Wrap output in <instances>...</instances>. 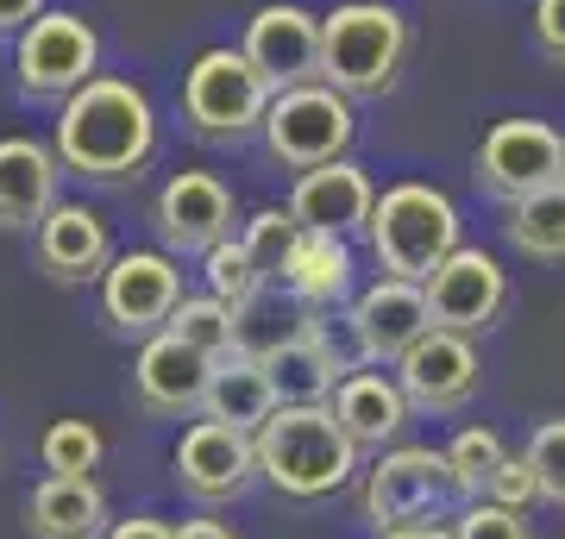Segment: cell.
I'll use <instances>...</instances> for the list:
<instances>
[{
    "instance_id": "obj_1",
    "label": "cell",
    "mask_w": 565,
    "mask_h": 539,
    "mask_svg": "<svg viewBox=\"0 0 565 539\" xmlns=\"http://www.w3.org/2000/svg\"><path fill=\"white\" fill-rule=\"evenodd\" d=\"M63 170L95 182L139 176L151 151H158V107L139 82L126 76H95L57 107V132H51Z\"/></svg>"
},
{
    "instance_id": "obj_2",
    "label": "cell",
    "mask_w": 565,
    "mask_h": 539,
    "mask_svg": "<svg viewBox=\"0 0 565 539\" xmlns=\"http://www.w3.org/2000/svg\"><path fill=\"white\" fill-rule=\"evenodd\" d=\"M258 477L289 502H327L359 477V445L345 440V427L333 420L327 401L315 408H277L258 433Z\"/></svg>"
},
{
    "instance_id": "obj_3",
    "label": "cell",
    "mask_w": 565,
    "mask_h": 539,
    "mask_svg": "<svg viewBox=\"0 0 565 539\" xmlns=\"http://www.w3.org/2000/svg\"><path fill=\"white\" fill-rule=\"evenodd\" d=\"M415 25L390 0H340L321 13V82L345 100H384L408 69Z\"/></svg>"
},
{
    "instance_id": "obj_4",
    "label": "cell",
    "mask_w": 565,
    "mask_h": 539,
    "mask_svg": "<svg viewBox=\"0 0 565 539\" xmlns=\"http://www.w3.org/2000/svg\"><path fill=\"white\" fill-rule=\"evenodd\" d=\"M364 245L384 277L427 282L452 251H459V201L434 188V182H390L371 220H364Z\"/></svg>"
},
{
    "instance_id": "obj_5",
    "label": "cell",
    "mask_w": 565,
    "mask_h": 539,
    "mask_svg": "<svg viewBox=\"0 0 565 539\" xmlns=\"http://www.w3.org/2000/svg\"><path fill=\"white\" fill-rule=\"evenodd\" d=\"M459 483L446 471V452L434 445H390L359 483V515L371 533H396V527H422V520H446L459 508Z\"/></svg>"
},
{
    "instance_id": "obj_6",
    "label": "cell",
    "mask_w": 565,
    "mask_h": 539,
    "mask_svg": "<svg viewBox=\"0 0 565 539\" xmlns=\"http://www.w3.org/2000/svg\"><path fill=\"white\" fill-rule=\"evenodd\" d=\"M182 114L189 126L214 144H239L252 139L270 114V82L252 69L245 51L233 44H207L202 57L189 63V76H182Z\"/></svg>"
},
{
    "instance_id": "obj_7",
    "label": "cell",
    "mask_w": 565,
    "mask_h": 539,
    "mask_svg": "<svg viewBox=\"0 0 565 539\" xmlns=\"http://www.w3.org/2000/svg\"><path fill=\"white\" fill-rule=\"evenodd\" d=\"M264 151H270V163H282V170H321V163L345 158L352 151V132H359V120H352V100L340 95V88H327V82H302V88H282V95H270V114H264Z\"/></svg>"
},
{
    "instance_id": "obj_8",
    "label": "cell",
    "mask_w": 565,
    "mask_h": 539,
    "mask_svg": "<svg viewBox=\"0 0 565 539\" xmlns=\"http://www.w3.org/2000/svg\"><path fill=\"white\" fill-rule=\"evenodd\" d=\"M13 76H20V95L32 100H70L82 82L102 76V32L82 13L44 7L13 39Z\"/></svg>"
},
{
    "instance_id": "obj_9",
    "label": "cell",
    "mask_w": 565,
    "mask_h": 539,
    "mask_svg": "<svg viewBox=\"0 0 565 539\" xmlns=\"http://www.w3.org/2000/svg\"><path fill=\"white\" fill-rule=\"evenodd\" d=\"M471 182L503 207L546 182H565V132L546 120H497L471 158Z\"/></svg>"
},
{
    "instance_id": "obj_10",
    "label": "cell",
    "mask_w": 565,
    "mask_h": 539,
    "mask_svg": "<svg viewBox=\"0 0 565 539\" xmlns=\"http://www.w3.org/2000/svg\"><path fill=\"white\" fill-rule=\"evenodd\" d=\"M396 382H403V396L415 414H459L484 389V352H478L471 333L427 326L422 339L396 358Z\"/></svg>"
},
{
    "instance_id": "obj_11",
    "label": "cell",
    "mask_w": 565,
    "mask_h": 539,
    "mask_svg": "<svg viewBox=\"0 0 565 539\" xmlns=\"http://www.w3.org/2000/svg\"><path fill=\"white\" fill-rule=\"evenodd\" d=\"M422 295H427L434 326H446V333H471V339H478V333H490V326L509 314L515 282H509L503 258H490L484 245H459V251L422 282Z\"/></svg>"
},
{
    "instance_id": "obj_12",
    "label": "cell",
    "mask_w": 565,
    "mask_h": 539,
    "mask_svg": "<svg viewBox=\"0 0 565 539\" xmlns=\"http://www.w3.org/2000/svg\"><path fill=\"white\" fill-rule=\"evenodd\" d=\"M182 301V263L170 251H114L102 270V314L126 339H151Z\"/></svg>"
},
{
    "instance_id": "obj_13",
    "label": "cell",
    "mask_w": 565,
    "mask_h": 539,
    "mask_svg": "<svg viewBox=\"0 0 565 539\" xmlns=\"http://www.w3.org/2000/svg\"><path fill=\"white\" fill-rule=\"evenodd\" d=\"M177 483L182 496H195L202 508H221V502H239L252 483H258V445L252 433L239 427H221V420H195V427H182L177 440Z\"/></svg>"
},
{
    "instance_id": "obj_14",
    "label": "cell",
    "mask_w": 565,
    "mask_h": 539,
    "mask_svg": "<svg viewBox=\"0 0 565 539\" xmlns=\"http://www.w3.org/2000/svg\"><path fill=\"white\" fill-rule=\"evenodd\" d=\"M245 57L270 82V95L282 88H302V82H321V13H308L296 0H270L245 20Z\"/></svg>"
},
{
    "instance_id": "obj_15",
    "label": "cell",
    "mask_w": 565,
    "mask_h": 539,
    "mask_svg": "<svg viewBox=\"0 0 565 539\" xmlns=\"http://www.w3.org/2000/svg\"><path fill=\"white\" fill-rule=\"evenodd\" d=\"M158 239L170 258H207L221 239H233V188L207 170H177L158 188Z\"/></svg>"
},
{
    "instance_id": "obj_16",
    "label": "cell",
    "mask_w": 565,
    "mask_h": 539,
    "mask_svg": "<svg viewBox=\"0 0 565 539\" xmlns=\"http://www.w3.org/2000/svg\"><path fill=\"white\" fill-rule=\"evenodd\" d=\"M345 320H352V339H359L364 364H396L434 326L422 282H403V277H377L371 289H359Z\"/></svg>"
},
{
    "instance_id": "obj_17",
    "label": "cell",
    "mask_w": 565,
    "mask_h": 539,
    "mask_svg": "<svg viewBox=\"0 0 565 539\" xmlns=\"http://www.w3.org/2000/svg\"><path fill=\"white\" fill-rule=\"evenodd\" d=\"M207 377H214V358L182 345L177 333H151L139 345V364H132V389H139L145 414L182 420V414H202Z\"/></svg>"
},
{
    "instance_id": "obj_18",
    "label": "cell",
    "mask_w": 565,
    "mask_h": 539,
    "mask_svg": "<svg viewBox=\"0 0 565 539\" xmlns=\"http://www.w3.org/2000/svg\"><path fill=\"white\" fill-rule=\"evenodd\" d=\"M327 408H333V420L345 427V440L359 445V452H390V445L403 440V427L415 420L396 370H384V364H359L352 377H340Z\"/></svg>"
},
{
    "instance_id": "obj_19",
    "label": "cell",
    "mask_w": 565,
    "mask_h": 539,
    "mask_svg": "<svg viewBox=\"0 0 565 539\" xmlns=\"http://www.w3.org/2000/svg\"><path fill=\"white\" fill-rule=\"evenodd\" d=\"M371 207H377V182L364 176L352 158H333V163H321V170H302L296 188H289V214H296V226L340 233V239L364 233Z\"/></svg>"
},
{
    "instance_id": "obj_20",
    "label": "cell",
    "mask_w": 565,
    "mask_h": 539,
    "mask_svg": "<svg viewBox=\"0 0 565 539\" xmlns=\"http://www.w3.org/2000/svg\"><path fill=\"white\" fill-rule=\"evenodd\" d=\"M107 263H114V239L95 207L57 201L39 220V270L51 282H102Z\"/></svg>"
},
{
    "instance_id": "obj_21",
    "label": "cell",
    "mask_w": 565,
    "mask_h": 539,
    "mask_svg": "<svg viewBox=\"0 0 565 539\" xmlns=\"http://www.w3.org/2000/svg\"><path fill=\"white\" fill-rule=\"evenodd\" d=\"M107 489L95 477H44L25 496V533L32 539H107Z\"/></svg>"
},
{
    "instance_id": "obj_22",
    "label": "cell",
    "mask_w": 565,
    "mask_h": 539,
    "mask_svg": "<svg viewBox=\"0 0 565 539\" xmlns=\"http://www.w3.org/2000/svg\"><path fill=\"white\" fill-rule=\"evenodd\" d=\"M63 163L39 139H0V226H39L57 207Z\"/></svg>"
},
{
    "instance_id": "obj_23",
    "label": "cell",
    "mask_w": 565,
    "mask_h": 539,
    "mask_svg": "<svg viewBox=\"0 0 565 539\" xmlns=\"http://www.w3.org/2000/svg\"><path fill=\"white\" fill-rule=\"evenodd\" d=\"M277 282L296 308H340L352 295V239L302 226V239L289 245V263H282Z\"/></svg>"
},
{
    "instance_id": "obj_24",
    "label": "cell",
    "mask_w": 565,
    "mask_h": 539,
    "mask_svg": "<svg viewBox=\"0 0 565 539\" xmlns=\"http://www.w3.org/2000/svg\"><path fill=\"white\" fill-rule=\"evenodd\" d=\"M202 414L221 420V427H239V433H258L264 420L277 414V389H270V370H264L258 352H226L214 358V377H207Z\"/></svg>"
},
{
    "instance_id": "obj_25",
    "label": "cell",
    "mask_w": 565,
    "mask_h": 539,
    "mask_svg": "<svg viewBox=\"0 0 565 539\" xmlns=\"http://www.w3.org/2000/svg\"><path fill=\"white\" fill-rule=\"evenodd\" d=\"M264 370H270V389H277V408H315V401H333V389H340V364L321 352V339L315 333H282V339H270L258 352Z\"/></svg>"
},
{
    "instance_id": "obj_26",
    "label": "cell",
    "mask_w": 565,
    "mask_h": 539,
    "mask_svg": "<svg viewBox=\"0 0 565 539\" xmlns=\"http://www.w3.org/2000/svg\"><path fill=\"white\" fill-rule=\"evenodd\" d=\"M503 239L527 263H565V182H546L534 195L503 207Z\"/></svg>"
},
{
    "instance_id": "obj_27",
    "label": "cell",
    "mask_w": 565,
    "mask_h": 539,
    "mask_svg": "<svg viewBox=\"0 0 565 539\" xmlns=\"http://www.w3.org/2000/svg\"><path fill=\"white\" fill-rule=\"evenodd\" d=\"M163 333H177L182 345H195L207 358H226V352H239V339H245V314H233V308L214 301V295H182Z\"/></svg>"
},
{
    "instance_id": "obj_28",
    "label": "cell",
    "mask_w": 565,
    "mask_h": 539,
    "mask_svg": "<svg viewBox=\"0 0 565 539\" xmlns=\"http://www.w3.org/2000/svg\"><path fill=\"white\" fill-rule=\"evenodd\" d=\"M503 459H509V445H503V433H497V427H459V433L446 440V471H452V483H459L465 502L484 496Z\"/></svg>"
},
{
    "instance_id": "obj_29",
    "label": "cell",
    "mask_w": 565,
    "mask_h": 539,
    "mask_svg": "<svg viewBox=\"0 0 565 539\" xmlns=\"http://www.w3.org/2000/svg\"><path fill=\"white\" fill-rule=\"evenodd\" d=\"M44 477H95V464L107 459V440L95 420H51L39 440Z\"/></svg>"
},
{
    "instance_id": "obj_30",
    "label": "cell",
    "mask_w": 565,
    "mask_h": 539,
    "mask_svg": "<svg viewBox=\"0 0 565 539\" xmlns=\"http://www.w3.org/2000/svg\"><path fill=\"white\" fill-rule=\"evenodd\" d=\"M202 277H207V295L226 301L233 314H252V301L264 295L258 263L245 258V245H239V239H221V245H214V251L202 258Z\"/></svg>"
},
{
    "instance_id": "obj_31",
    "label": "cell",
    "mask_w": 565,
    "mask_h": 539,
    "mask_svg": "<svg viewBox=\"0 0 565 539\" xmlns=\"http://www.w3.org/2000/svg\"><path fill=\"white\" fill-rule=\"evenodd\" d=\"M296 239H302V226H296V214H289V207H264V214H252V220H245V233H239L245 258L258 263L264 282L282 277V263H289V245H296Z\"/></svg>"
},
{
    "instance_id": "obj_32",
    "label": "cell",
    "mask_w": 565,
    "mask_h": 539,
    "mask_svg": "<svg viewBox=\"0 0 565 539\" xmlns=\"http://www.w3.org/2000/svg\"><path fill=\"white\" fill-rule=\"evenodd\" d=\"M522 452H527V464H534V477H541L546 502H559L565 508V414L541 420V427L527 433Z\"/></svg>"
},
{
    "instance_id": "obj_33",
    "label": "cell",
    "mask_w": 565,
    "mask_h": 539,
    "mask_svg": "<svg viewBox=\"0 0 565 539\" xmlns=\"http://www.w3.org/2000/svg\"><path fill=\"white\" fill-rule=\"evenodd\" d=\"M452 539H534V533H527V520L515 515V508L478 496V502H465V508H459V520H452Z\"/></svg>"
},
{
    "instance_id": "obj_34",
    "label": "cell",
    "mask_w": 565,
    "mask_h": 539,
    "mask_svg": "<svg viewBox=\"0 0 565 539\" xmlns=\"http://www.w3.org/2000/svg\"><path fill=\"white\" fill-rule=\"evenodd\" d=\"M484 496H490V502H503V508H515V515H527L534 502H546V489H541V477H534L527 452H509V459L497 464V477H490Z\"/></svg>"
},
{
    "instance_id": "obj_35",
    "label": "cell",
    "mask_w": 565,
    "mask_h": 539,
    "mask_svg": "<svg viewBox=\"0 0 565 539\" xmlns=\"http://www.w3.org/2000/svg\"><path fill=\"white\" fill-rule=\"evenodd\" d=\"M534 44L546 63L565 69V0H534Z\"/></svg>"
},
{
    "instance_id": "obj_36",
    "label": "cell",
    "mask_w": 565,
    "mask_h": 539,
    "mask_svg": "<svg viewBox=\"0 0 565 539\" xmlns=\"http://www.w3.org/2000/svg\"><path fill=\"white\" fill-rule=\"evenodd\" d=\"M107 539H177V527L158 515H132V520H114L107 527Z\"/></svg>"
},
{
    "instance_id": "obj_37",
    "label": "cell",
    "mask_w": 565,
    "mask_h": 539,
    "mask_svg": "<svg viewBox=\"0 0 565 539\" xmlns=\"http://www.w3.org/2000/svg\"><path fill=\"white\" fill-rule=\"evenodd\" d=\"M39 13H44V0H0V39H7V32L20 39V32L39 20Z\"/></svg>"
},
{
    "instance_id": "obj_38",
    "label": "cell",
    "mask_w": 565,
    "mask_h": 539,
    "mask_svg": "<svg viewBox=\"0 0 565 539\" xmlns=\"http://www.w3.org/2000/svg\"><path fill=\"white\" fill-rule=\"evenodd\" d=\"M177 539H239V533H233L226 520H182Z\"/></svg>"
},
{
    "instance_id": "obj_39",
    "label": "cell",
    "mask_w": 565,
    "mask_h": 539,
    "mask_svg": "<svg viewBox=\"0 0 565 539\" xmlns=\"http://www.w3.org/2000/svg\"><path fill=\"white\" fill-rule=\"evenodd\" d=\"M377 539H452L446 520H422V527H396V533H377Z\"/></svg>"
}]
</instances>
